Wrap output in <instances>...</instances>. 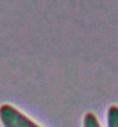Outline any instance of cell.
<instances>
[{"label":"cell","mask_w":118,"mask_h":127,"mask_svg":"<svg viewBox=\"0 0 118 127\" xmlns=\"http://www.w3.org/2000/svg\"><path fill=\"white\" fill-rule=\"evenodd\" d=\"M0 121L3 127H40L10 104H2L0 106Z\"/></svg>","instance_id":"6da1fadb"},{"label":"cell","mask_w":118,"mask_h":127,"mask_svg":"<svg viewBox=\"0 0 118 127\" xmlns=\"http://www.w3.org/2000/svg\"><path fill=\"white\" fill-rule=\"evenodd\" d=\"M107 127H118V106L111 105L107 111Z\"/></svg>","instance_id":"7a4b0ae2"},{"label":"cell","mask_w":118,"mask_h":127,"mask_svg":"<svg viewBox=\"0 0 118 127\" xmlns=\"http://www.w3.org/2000/svg\"><path fill=\"white\" fill-rule=\"evenodd\" d=\"M83 127H101V125L94 113L87 112L83 117Z\"/></svg>","instance_id":"3957f363"}]
</instances>
